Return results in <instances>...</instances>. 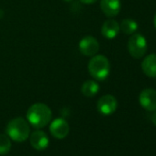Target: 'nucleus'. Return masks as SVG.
Masks as SVG:
<instances>
[{
	"label": "nucleus",
	"instance_id": "obj_1",
	"mask_svg": "<svg viewBox=\"0 0 156 156\" xmlns=\"http://www.w3.org/2000/svg\"><path fill=\"white\" fill-rule=\"evenodd\" d=\"M28 122L36 129L45 127L51 119V108L43 103H35L27 111Z\"/></svg>",
	"mask_w": 156,
	"mask_h": 156
},
{
	"label": "nucleus",
	"instance_id": "obj_2",
	"mask_svg": "<svg viewBox=\"0 0 156 156\" xmlns=\"http://www.w3.org/2000/svg\"><path fill=\"white\" fill-rule=\"evenodd\" d=\"M6 132L11 140L18 142L24 141L30 133L29 122L23 118H15L8 123Z\"/></svg>",
	"mask_w": 156,
	"mask_h": 156
},
{
	"label": "nucleus",
	"instance_id": "obj_3",
	"mask_svg": "<svg viewBox=\"0 0 156 156\" xmlns=\"http://www.w3.org/2000/svg\"><path fill=\"white\" fill-rule=\"evenodd\" d=\"M88 71L93 78L98 81H104L110 73V63L108 59L101 54H96L88 62Z\"/></svg>",
	"mask_w": 156,
	"mask_h": 156
},
{
	"label": "nucleus",
	"instance_id": "obj_4",
	"mask_svg": "<svg viewBox=\"0 0 156 156\" xmlns=\"http://www.w3.org/2000/svg\"><path fill=\"white\" fill-rule=\"evenodd\" d=\"M148 44L145 37L140 33H134L128 41V50L129 54L135 59L142 58L147 51Z\"/></svg>",
	"mask_w": 156,
	"mask_h": 156
},
{
	"label": "nucleus",
	"instance_id": "obj_5",
	"mask_svg": "<svg viewBox=\"0 0 156 156\" xmlns=\"http://www.w3.org/2000/svg\"><path fill=\"white\" fill-rule=\"evenodd\" d=\"M98 110L104 116H109L113 114L118 108V101L112 95H105L99 98L97 105Z\"/></svg>",
	"mask_w": 156,
	"mask_h": 156
},
{
	"label": "nucleus",
	"instance_id": "obj_6",
	"mask_svg": "<svg viewBox=\"0 0 156 156\" xmlns=\"http://www.w3.org/2000/svg\"><path fill=\"white\" fill-rule=\"evenodd\" d=\"M139 102L141 108L147 111L156 110V90L152 88L142 90L139 96Z\"/></svg>",
	"mask_w": 156,
	"mask_h": 156
},
{
	"label": "nucleus",
	"instance_id": "obj_7",
	"mask_svg": "<svg viewBox=\"0 0 156 156\" xmlns=\"http://www.w3.org/2000/svg\"><path fill=\"white\" fill-rule=\"evenodd\" d=\"M79 51L86 56H94L99 51V43L93 36H86L79 41Z\"/></svg>",
	"mask_w": 156,
	"mask_h": 156
},
{
	"label": "nucleus",
	"instance_id": "obj_8",
	"mask_svg": "<svg viewBox=\"0 0 156 156\" xmlns=\"http://www.w3.org/2000/svg\"><path fill=\"white\" fill-rule=\"evenodd\" d=\"M69 124L62 118L55 119L50 125V131L51 135L59 140L64 139L69 133Z\"/></svg>",
	"mask_w": 156,
	"mask_h": 156
},
{
	"label": "nucleus",
	"instance_id": "obj_9",
	"mask_svg": "<svg viewBox=\"0 0 156 156\" xmlns=\"http://www.w3.org/2000/svg\"><path fill=\"white\" fill-rule=\"evenodd\" d=\"M30 145L37 151H42L44 149H46L49 145V138L47 136V134L40 129H37L35 131H33L30 134Z\"/></svg>",
	"mask_w": 156,
	"mask_h": 156
},
{
	"label": "nucleus",
	"instance_id": "obj_10",
	"mask_svg": "<svg viewBox=\"0 0 156 156\" xmlns=\"http://www.w3.org/2000/svg\"><path fill=\"white\" fill-rule=\"evenodd\" d=\"M100 9L108 18H114L120 11V0H101Z\"/></svg>",
	"mask_w": 156,
	"mask_h": 156
},
{
	"label": "nucleus",
	"instance_id": "obj_11",
	"mask_svg": "<svg viewBox=\"0 0 156 156\" xmlns=\"http://www.w3.org/2000/svg\"><path fill=\"white\" fill-rule=\"evenodd\" d=\"M141 70L143 73L150 78H156V54L147 55L141 62Z\"/></svg>",
	"mask_w": 156,
	"mask_h": 156
},
{
	"label": "nucleus",
	"instance_id": "obj_12",
	"mask_svg": "<svg viewBox=\"0 0 156 156\" xmlns=\"http://www.w3.org/2000/svg\"><path fill=\"white\" fill-rule=\"evenodd\" d=\"M119 31H120L119 24L114 20H108L105 21L101 28L102 35L108 40L115 39L119 33Z\"/></svg>",
	"mask_w": 156,
	"mask_h": 156
},
{
	"label": "nucleus",
	"instance_id": "obj_13",
	"mask_svg": "<svg viewBox=\"0 0 156 156\" xmlns=\"http://www.w3.org/2000/svg\"><path fill=\"white\" fill-rule=\"evenodd\" d=\"M99 91V85L95 80H87L81 87L82 94L87 98L95 97Z\"/></svg>",
	"mask_w": 156,
	"mask_h": 156
},
{
	"label": "nucleus",
	"instance_id": "obj_14",
	"mask_svg": "<svg viewBox=\"0 0 156 156\" xmlns=\"http://www.w3.org/2000/svg\"><path fill=\"white\" fill-rule=\"evenodd\" d=\"M139 28V25L137 23V21H135L134 20L131 19H125L121 21L120 25H119V29L120 30L128 35H132L134 34L137 30Z\"/></svg>",
	"mask_w": 156,
	"mask_h": 156
},
{
	"label": "nucleus",
	"instance_id": "obj_15",
	"mask_svg": "<svg viewBox=\"0 0 156 156\" xmlns=\"http://www.w3.org/2000/svg\"><path fill=\"white\" fill-rule=\"evenodd\" d=\"M11 149V140L8 134H0V155L8 154Z\"/></svg>",
	"mask_w": 156,
	"mask_h": 156
},
{
	"label": "nucleus",
	"instance_id": "obj_16",
	"mask_svg": "<svg viewBox=\"0 0 156 156\" xmlns=\"http://www.w3.org/2000/svg\"><path fill=\"white\" fill-rule=\"evenodd\" d=\"M79 1H81L82 3H84V4H87V5H89V4H94V3H96L98 0H79Z\"/></svg>",
	"mask_w": 156,
	"mask_h": 156
},
{
	"label": "nucleus",
	"instance_id": "obj_17",
	"mask_svg": "<svg viewBox=\"0 0 156 156\" xmlns=\"http://www.w3.org/2000/svg\"><path fill=\"white\" fill-rule=\"evenodd\" d=\"M151 121L156 126V110H154V112H153V114L151 116Z\"/></svg>",
	"mask_w": 156,
	"mask_h": 156
},
{
	"label": "nucleus",
	"instance_id": "obj_18",
	"mask_svg": "<svg viewBox=\"0 0 156 156\" xmlns=\"http://www.w3.org/2000/svg\"><path fill=\"white\" fill-rule=\"evenodd\" d=\"M153 23H154V26H155V28H156V13H155V15H154V18H153Z\"/></svg>",
	"mask_w": 156,
	"mask_h": 156
},
{
	"label": "nucleus",
	"instance_id": "obj_19",
	"mask_svg": "<svg viewBox=\"0 0 156 156\" xmlns=\"http://www.w3.org/2000/svg\"><path fill=\"white\" fill-rule=\"evenodd\" d=\"M65 2H71V1H73V0H64Z\"/></svg>",
	"mask_w": 156,
	"mask_h": 156
}]
</instances>
